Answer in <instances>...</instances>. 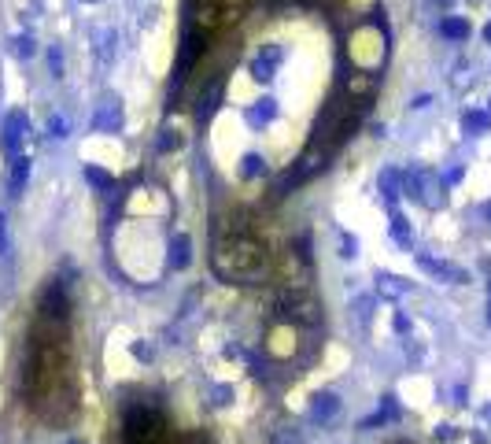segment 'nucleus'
I'll return each mask as SVG.
<instances>
[{
    "mask_svg": "<svg viewBox=\"0 0 491 444\" xmlns=\"http://www.w3.org/2000/svg\"><path fill=\"white\" fill-rule=\"evenodd\" d=\"M270 255L248 230H237L230 237H218L211 248V267L222 282H259L266 274Z\"/></svg>",
    "mask_w": 491,
    "mask_h": 444,
    "instance_id": "obj_1",
    "label": "nucleus"
},
{
    "mask_svg": "<svg viewBox=\"0 0 491 444\" xmlns=\"http://www.w3.org/2000/svg\"><path fill=\"white\" fill-rule=\"evenodd\" d=\"M207 52V30L203 23H196L193 15H185V26H181V45H178V63H174V78H170V104L181 97L185 78L193 74V67L203 60Z\"/></svg>",
    "mask_w": 491,
    "mask_h": 444,
    "instance_id": "obj_2",
    "label": "nucleus"
},
{
    "mask_svg": "<svg viewBox=\"0 0 491 444\" xmlns=\"http://www.w3.org/2000/svg\"><path fill=\"white\" fill-rule=\"evenodd\" d=\"M163 437H166V418L159 407H152V403L126 407L122 430H119L122 444H163Z\"/></svg>",
    "mask_w": 491,
    "mask_h": 444,
    "instance_id": "obj_3",
    "label": "nucleus"
},
{
    "mask_svg": "<svg viewBox=\"0 0 491 444\" xmlns=\"http://www.w3.org/2000/svg\"><path fill=\"white\" fill-rule=\"evenodd\" d=\"M274 311L281 322H303V326H318V319H322V304L314 300V292L299 289V285H288L277 292L274 300Z\"/></svg>",
    "mask_w": 491,
    "mask_h": 444,
    "instance_id": "obj_4",
    "label": "nucleus"
},
{
    "mask_svg": "<svg viewBox=\"0 0 491 444\" xmlns=\"http://www.w3.org/2000/svg\"><path fill=\"white\" fill-rule=\"evenodd\" d=\"M403 193L414 196L418 204H425V208H440L443 204V181H440V174L425 171V166H414V171L403 174Z\"/></svg>",
    "mask_w": 491,
    "mask_h": 444,
    "instance_id": "obj_5",
    "label": "nucleus"
},
{
    "mask_svg": "<svg viewBox=\"0 0 491 444\" xmlns=\"http://www.w3.org/2000/svg\"><path fill=\"white\" fill-rule=\"evenodd\" d=\"M30 134V119H26V111H8V119H4V134H0V148H4V156H23V141Z\"/></svg>",
    "mask_w": 491,
    "mask_h": 444,
    "instance_id": "obj_6",
    "label": "nucleus"
},
{
    "mask_svg": "<svg viewBox=\"0 0 491 444\" xmlns=\"http://www.w3.org/2000/svg\"><path fill=\"white\" fill-rule=\"evenodd\" d=\"M126 122V111H122V100L115 92H104L100 104H97V115H92V130H100V134H119Z\"/></svg>",
    "mask_w": 491,
    "mask_h": 444,
    "instance_id": "obj_7",
    "label": "nucleus"
},
{
    "mask_svg": "<svg viewBox=\"0 0 491 444\" xmlns=\"http://www.w3.org/2000/svg\"><path fill=\"white\" fill-rule=\"evenodd\" d=\"M281 63H285V48H281V45H262V48L252 56L248 70H252L255 82H274L277 70H281Z\"/></svg>",
    "mask_w": 491,
    "mask_h": 444,
    "instance_id": "obj_8",
    "label": "nucleus"
},
{
    "mask_svg": "<svg viewBox=\"0 0 491 444\" xmlns=\"http://www.w3.org/2000/svg\"><path fill=\"white\" fill-rule=\"evenodd\" d=\"M67 311H70V296H67V285L55 278V282L45 285L41 292V304H37V314L45 319H55V322H67Z\"/></svg>",
    "mask_w": 491,
    "mask_h": 444,
    "instance_id": "obj_9",
    "label": "nucleus"
},
{
    "mask_svg": "<svg viewBox=\"0 0 491 444\" xmlns=\"http://www.w3.org/2000/svg\"><path fill=\"white\" fill-rule=\"evenodd\" d=\"M222 97H225V78L215 74V78H207L203 89L196 92V122H211V115L222 107Z\"/></svg>",
    "mask_w": 491,
    "mask_h": 444,
    "instance_id": "obj_10",
    "label": "nucleus"
},
{
    "mask_svg": "<svg viewBox=\"0 0 491 444\" xmlns=\"http://www.w3.org/2000/svg\"><path fill=\"white\" fill-rule=\"evenodd\" d=\"M418 267L421 270H428L432 278H443V282H455V285H465L469 282V274L462 270V267H455V263H443V259H432V255H418Z\"/></svg>",
    "mask_w": 491,
    "mask_h": 444,
    "instance_id": "obj_11",
    "label": "nucleus"
},
{
    "mask_svg": "<svg viewBox=\"0 0 491 444\" xmlns=\"http://www.w3.org/2000/svg\"><path fill=\"white\" fill-rule=\"evenodd\" d=\"M97 60H100V67H111L119 60V30L115 26L97 30Z\"/></svg>",
    "mask_w": 491,
    "mask_h": 444,
    "instance_id": "obj_12",
    "label": "nucleus"
},
{
    "mask_svg": "<svg viewBox=\"0 0 491 444\" xmlns=\"http://www.w3.org/2000/svg\"><path fill=\"white\" fill-rule=\"evenodd\" d=\"M30 171H33L30 156H15V159H11V174H8V196H23V193H26Z\"/></svg>",
    "mask_w": 491,
    "mask_h": 444,
    "instance_id": "obj_13",
    "label": "nucleus"
},
{
    "mask_svg": "<svg viewBox=\"0 0 491 444\" xmlns=\"http://www.w3.org/2000/svg\"><path fill=\"white\" fill-rule=\"evenodd\" d=\"M244 119H248V126H255V130L270 126V122L277 119V100H274V97H262V100H255L248 111H244Z\"/></svg>",
    "mask_w": 491,
    "mask_h": 444,
    "instance_id": "obj_14",
    "label": "nucleus"
},
{
    "mask_svg": "<svg viewBox=\"0 0 491 444\" xmlns=\"http://www.w3.org/2000/svg\"><path fill=\"white\" fill-rule=\"evenodd\" d=\"M340 415V396L336 393H318L311 400V422H333Z\"/></svg>",
    "mask_w": 491,
    "mask_h": 444,
    "instance_id": "obj_15",
    "label": "nucleus"
},
{
    "mask_svg": "<svg viewBox=\"0 0 491 444\" xmlns=\"http://www.w3.org/2000/svg\"><path fill=\"white\" fill-rule=\"evenodd\" d=\"M188 263H193V240H188V233H174V240H170V267L185 270Z\"/></svg>",
    "mask_w": 491,
    "mask_h": 444,
    "instance_id": "obj_16",
    "label": "nucleus"
},
{
    "mask_svg": "<svg viewBox=\"0 0 491 444\" xmlns=\"http://www.w3.org/2000/svg\"><path fill=\"white\" fill-rule=\"evenodd\" d=\"M377 292L388 296V300H399L410 292V282H403L399 274H377Z\"/></svg>",
    "mask_w": 491,
    "mask_h": 444,
    "instance_id": "obj_17",
    "label": "nucleus"
},
{
    "mask_svg": "<svg viewBox=\"0 0 491 444\" xmlns=\"http://www.w3.org/2000/svg\"><path fill=\"white\" fill-rule=\"evenodd\" d=\"M377 185H381L384 200L395 204V200H399V193H403V174H399V171H392V166H384V171H381V181H377Z\"/></svg>",
    "mask_w": 491,
    "mask_h": 444,
    "instance_id": "obj_18",
    "label": "nucleus"
},
{
    "mask_svg": "<svg viewBox=\"0 0 491 444\" xmlns=\"http://www.w3.org/2000/svg\"><path fill=\"white\" fill-rule=\"evenodd\" d=\"M462 130H465V134H487V130H491V111H465V115H462Z\"/></svg>",
    "mask_w": 491,
    "mask_h": 444,
    "instance_id": "obj_19",
    "label": "nucleus"
},
{
    "mask_svg": "<svg viewBox=\"0 0 491 444\" xmlns=\"http://www.w3.org/2000/svg\"><path fill=\"white\" fill-rule=\"evenodd\" d=\"M440 33L447 37V41H465V37H469V23H465V18H458V15H447L440 23Z\"/></svg>",
    "mask_w": 491,
    "mask_h": 444,
    "instance_id": "obj_20",
    "label": "nucleus"
},
{
    "mask_svg": "<svg viewBox=\"0 0 491 444\" xmlns=\"http://www.w3.org/2000/svg\"><path fill=\"white\" fill-rule=\"evenodd\" d=\"M11 56H15V60H33V56H37L33 33H15L11 37Z\"/></svg>",
    "mask_w": 491,
    "mask_h": 444,
    "instance_id": "obj_21",
    "label": "nucleus"
},
{
    "mask_svg": "<svg viewBox=\"0 0 491 444\" xmlns=\"http://www.w3.org/2000/svg\"><path fill=\"white\" fill-rule=\"evenodd\" d=\"M85 181L92 185V189H100V193L115 189V178H111L107 171H100V166H92V163H85Z\"/></svg>",
    "mask_w": 491,
    "mask_h": 444,
    "instance_id": "obj_22",
    "label": "nucleus"
},
{
    "mask_svg": "<svg viewBox=\"0 0 491 444\" xmlns=\"http://www.w3.org/2000/svg\"><path fill=\"white\" fill-rule=\"evenodd\" d=\"M392 237H395V245L414 248V230L406 226V218H403V215H395V211H392Z\"/></svg>",
    "mask_w": 491,
    "mask_h": 444,
    "instance_id": "obj_23",
    "label": "nucleus"
},
{
    "mask_svg": "<svg viewBox=\"0 0 491 444\" xmlns=\"http://www.w3.org/2000/svg\"><path fill=\"white\" fill-rule=\"evenodd\" d=\"M240 174L244 178H262V174H266V159H262L259 152H248L240 159Z\"/></svg>",
    "mask_w": 491,
    "mask_h": 444,
    "instance_id": "obj_24",
    "label": "nucleus"
},
{
    "mask_svg": "<svg viewBox=\"0 0 491 444\" xmlns=\"http://www.w3.org/2000/svg\"><path fill=\"white\" fill-rule=\"evenodd\" d=\"M11 255H15V245H11V222H8L4 211H0V259H4V263H11Z\"/></svg>",
    "mask_w": 491,
    "mask_h": 444,
    "instance_id": "obj_25",
    "label": "nucleus"
},
{
    "mask_svg": "<svg viewBox=\"0 0 491 444\" xmlns=\"http://www.w3.org/2000/svg\"><path fill=\"white\" fill-rule=\"evenodd\" d=\"M274 444H303V433H299L296 426H281L274 433Z\"/></svg>",
    "mask_w": 491,
    "mask_h": 444,
    "instance_id": "obj_26",
    "label": "nucleus"
},
{
    "mask_svg": "<svg viewBox=\"0 0 491 444\" xmlns=\"http://www.w3.org/2000/svg\"><path fill=\"white\" fill-rule=\"evenodd\" d=\"M178 144H181V137L174 134V130H163V134H159V141H156V148H159L163 156H166V152H174Z\"/></svg>",
    "mask_w": 491,
    "mask_h": 444,
    "instance_id": "obj_27",
    "label": "nucleus"
},
{
    "mask_svg": "<svg viewBox=\"0 0 491 444\" xmlns=\"http://www.w3.org/2000/svg\"><path fill=\"white\" fill-rule=\"evenodd\" d=\"M48 70L55 74V78H63V48L60 45L48 48Z\"/></svg>",
    "mask_w": 491,
    "mask_h": 444,
    "instance_id": "obj_28",
    "label": "nucleus"
},
{
    "mask_svg": "<svg viewBox=\"0 0 491 444\" xmlns=\"http://www.w3.org/2000/svg\"><path fill=\"white\" fill-rule=\"evenodd\" d=\"M67 130H70V126H67L63 115H52V119H48V137L60 141V137H67Z\"/></svg>",
    "mask_w": 491,
    "mask_h": 444,
    "instance_id": "obj_29",
    "label": "nucleus"
},
{
    "mask_svg": "<svg viewBox=\"0 0 491 444\" xmlns=\"http://www.w3.org/2000/svg\"><path fill=\"white\" fill-rule=\"evenodd\" d=\"M340 255H344V259H355V255H358V240H355L351 233L340 237Z\"/></svg>",
    "mask_w": 491,
    "mask_h": 444,
    "instance_id": "obj_30",
    "label": "nucleus"
},
{
    "mask_svg": "<svg viewBox=\"0 0 491 444\" xmlns=\"http://www.w3.org/2000/svg\"><path fill=\"white\" fill-rule=\"evenodd\" d=\"M211 396H215V400H211L215 407H225V403H230V400H233V385H218V388H215V393H211Z\"/></svg>",
    "mask_w": 491,
    "mask_h": 444,
    "instance_id": "obj_31",
    "label": "nucleus"
},
{
    "mask_svg": "<svg viewBox=\"0 0 491 444\" xmlns=\"http://www.w3.org/2000/svg\"><path fill=\"white\" fill-rule=\"evenodd\" d=\"M369 307H373V300H366V296L355 304V311H358V319H362V322H369Z\"/></svg>",
    "mask_w": 491,
    "mask_h": 444,
    "instance_id": "obj_32",
    "label": "nucleus"
},
{
    "mask_svg": "<svg viewBox=\"0 0 491 444\" xmlns=\"http://www.w3.org/2000/svg\"><path fill=\"white\" fill-rule=\"evenodd\" d=\"M455 181H462V166H450V171L443 174V185H455Z\"/></svg>",
    "mask_w": 491,
    "mask_h": 444,
    "instance_id": "obj_33",
    "label": "nucleus"
},
{
    "mask_svg": "<svg viewBox=\"0 0 491 444\" xmlns=\"http://www.w3.org/2000/svg\"><path fill=\"white\" fill-rule=\"evenodd\" d=\"M134 356L137 359H152V344H134Z\"/></svg>",
    "mask_w": 491,
    "mask_h": 444,
    "instance_id": "obj_34",
    "label": "nucleus"
},
{
    "mask_svg": "<svg viewBox=\"0 0 491 444\" xmlns=\"http://www.w3.org/2000/svg\"><path fill=\"white\" fill-rule=\"evenodd\" d=\"M395 329H399V333H406V329H410V322H406V314H395Z\"/></svg>",
    "mask_w": 491,
    "mask_h": 444,
    "instance_id": "obj_35",
    "label": "nucleus"
},
{
    "mask_svg": "<svg viewBox=\"0 0 491 444\" xmlns=\"http://www.w3.org/2000/svg\"><path fill=\"white\" fill-rule=\"evenodd\" d=\"M480 218H487V222H491V200H487V204H480Z\"/></svg>",
    "mask_w": 491,
    "mask_h": 444,
    "instance_id": "obj_36",
    "label": "nucleus"
},
{
    "mask_svg": "<svg viewBox=\"0 0 491 444\" xmlns=\"http://www.w3.org/2000/svg\"><path fill=\"white\" fill-rule=\"evenodd\" d=\"M432 4H436V8H450V4H455V0H432Z\"/></svg>",
    "mask_w": 491,
    "mask_h": 444,
    "instance_id": "obj_37",
    "label": "nucleus"
},
{
    "mask_svg": "<svg viewBox=\"0 0 491 444\" xmlns=\"http://www.w3.org/2000/svg\"><path fill=\"white\" fill-rule=\"evenodd\" d=\"M484 41H487V45H491V23H487V26H484Z\"/></svg>",
    "mask_w": 491,
    "mask_h": 444,
    "instance_id": "obj_38",
    "label": "nucleus"
},
{
    "mask_svg": "<svg viewBox=\"0 0 491 444\" xmlns=\"http://www.w3.org/2000/svg\"><path fill=\"white\" fill-rule=\"evenodd\" d=\"M67 444H85V440H78V437H74V440H67Z\"/></svg>",
    "mask_w": 491,
    "mask_h": 444,
    "instance_id": "obj_39",
    "label": "nucleus"
},
{
    "mask_svg": "<svg viewBox=\"0 0 491 444\" xmlns=\"http://www.w3.org/2000/svg\"><path fill=\"white\" fill-rule=\"evenodd\" d=\"M487 326H491V304H487Z\"/></svg>",
    "mask_w": 491,
    "mask_h": 444,
    "instance_id": "obj_40",
    "label": "nucleus"
},
{
    "mask_svg": "<svg viewBox=\"0 0 491 444\" xmlns=\"http://www.w3.org/2000/svg\"><path fill=\"white\" fill-rule=\"evenodd\" d=\"M85 4H97V0H85Z\"/></svg>",
    "mask_w": 491,
    "mask_h": 444,
    "instance_id": "obj_41",
    "label": "nucleus"
},
{
    "mask_svg": "<svg viewBox=\"0 0 491 444\" xmlns=\"http://www.w3.org/2000/svg\"><path fill=\"white\" fill-rule=\"evenodd\" d=\"M487 104H491V100H487Z\"/></svg>",
    "mask_w": 491,
    "mask_h": 444,
    "instance_id": "obj_42",
    "label": "nucleus"
},
{
    "mask_svg": "<svg viewBox=\"0 0 491 444\" xmlns=\"http://www.w3.org/2000/svg\"><path fill=\"white\" fill-rule=\"evenodd\" d=\"M487 289H491V285H487Z\"/></svg>",
    "mask_w": 491,
    "mask_h": 444,
    "instance_id": "obj_43",
    "label": "nucleus"
}]
</instances>
